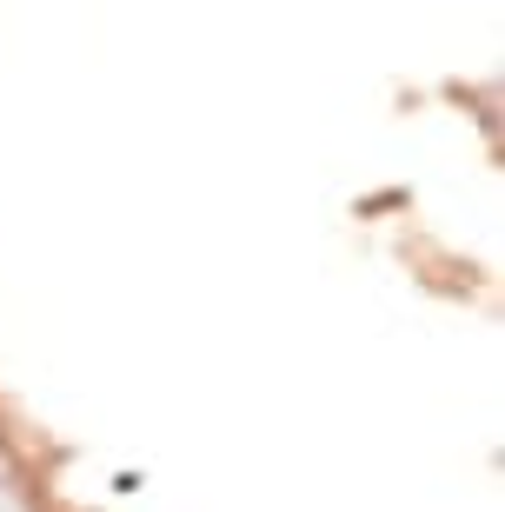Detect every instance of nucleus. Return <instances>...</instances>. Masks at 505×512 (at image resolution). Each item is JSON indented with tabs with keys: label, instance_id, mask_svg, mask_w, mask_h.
<instances>
[]
</instances>
